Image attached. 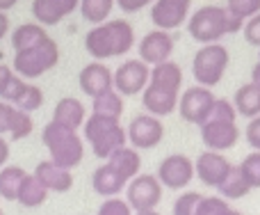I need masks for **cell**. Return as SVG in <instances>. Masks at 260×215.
<instances>
[{
    "label": "cell",
    "mask_w": 260,
    "mask_h": 215,
    "mask_svg": "<svg viewBox=\"0 0 260 215\" xmlns=\"http://www.w3.org/2000/svg\"><path fill=\"white\" fill-rule=\"evenodd\" d=\"M180 85H183V69L178 62L169 60V62L155 64L151 69L146 90L142 92V105L153 117L171 115L178 108Z\"/></svg>",
    "instance_id": "6da1fadb"
},
{
    "label": "cell",
    "mask_w": 260,
    "mask_h": 215,
    "mask_svg": "<svg viewBox=\"0 0 260 215\" xmlns=\"http://www.w3.org/2000/svg\"><path fill=\"white\" fill-rule=\"evenodd\" d=\"M135 46V30L126 18H112L94 25L85 37V48L96 62L126 55Z\"/></svg>",
    "instance_id": "7a4b0ae2"
},
{
    "label": "cell",
    "mask_w": 260,
    "mask_h": 215,
    "mask_svg": "<svg viewBox=\"0 0 260 215\" xmlns=\"http://www.w3.org/2000/svg\"><path fill=\"white\" fill-rule=\"evenodd\" d=\"M244 28V21L235 18L226 7L219 5H203L189 16L187 30L189 37L199 44H219V39H224L226 35L240 32Z\"/></svg>",
    "instance_id": "3957f363"
},
{
    "label": "cell",
    "mask_w": 260,
    "mask_h": 215,
    "mask_svg": "<svg viewBox=\"0 0 260 215\" xmlns=\"http://www.w3.org/2000/svg\"><path fill=\"white\" fill-rule=\"evenodd\" d=\"M41 142L48 149L50 163H55L57 167H64V170L78 167L82 163V158H85V144H82L78 130H71L62 124H55L53 119L41 130Z\"/></svg>",
    "instance_id": "277c9868"
},
{
    "label": "cell",
    "mask_w": 260,
    "mask_h": 215,
    "mask_svg": "<svg viewBox=\"0 0 260 215\" xmlns=\"http://www.w3.org/2000/svg\"><path fill=\"white\" fill-rule=\"evenodd\" d=\"M82 130H85V140L91 144V151L99 158H105V160L117 149L126 147L128 142L126 128H121L119 119H112V117L91 115L89 119H85Z\"/></svg>",
    "instance_id": "5b68a950"
},
{
    "label": "cell",
    "mask_w": 260,
    "mask_h": 215,
    "mask_svg": "<svg viewBox=\"0 0 260 215\" xmlns=\"http://www.w3.org/2000/svg\"><path fill=\"white\" fill-rule=\"evenodd\" d=\"M59 62V46L53 37H46L44 41L30 46V48L16 50L14 55V73H18L21 78H39L46 71L55 69Z\"/></svg>",
    "instance_id": "8992f818"
},
{
    "label": "cell",
    "mask_w": 260,
    "mask_h": 215,
    "mask_svg": "<svg viewBox=\"0 0 260 215\" xmlns=\"http://www.w3.org/2000/svg\"><path fill=\"white\" fill-rule=\"evenodd\" d=\"M231 62V53L221 44H206L192 60V76L201 87H215L221 83Z\"/></svg>",
    "instance_id": "52a82bcc"
},
{
    "label": "cell",
    "mask_w": 260,
    "mask_h": 215,
    "mask_svg": "<svg viewBox=\"0 0 260 215\" xmlns=\"http://www.w3.org/2000/svg\"><path fill=\"white\" fill-rule=\"evenodd\" d=\"M215 101H217V96L212 94L208 87H201V85L189 87V90H185L183 94H180L178 112L185 121H189V124L203 126L208 119H210V112H212V108H215Z\"/></svg>",
    "instance_id": "ba28073f"
},
{
    "label": "cell",
    "mask_w": 260,
    "mask_h": 215,
    "mask_svg": "<svg viewBox=\"0 0 260 215\" xmlns=\"http://www.w3.org/2000/svg\"><path fill=\"white\" fill-rule=\"evenodd\" d=\"M126 197H128L126 199L128 206L135 213L153 211L162 202V183L153 174H137L126 185Z\"/></svg>",
    "instance_id": "9c48e42d"
},
{
    "label": "cell",
    "mask_w": 260,
    "mask_h": 215,
    "mask_svg": "<svg viewBox=\"0 0 260 215\" xmlns=\"http://www.w3.org/2000/svg\"><path fill=\"white\" fill-rule=\"evenodd\" d=\"M112 73H114V90L121 96H135L146 90L148 78H151V67L137 58V60H126Z\"/></svg>",
    "instance_id": "30bf717a"
},
{
    "label": "cell",
    "mask_w": 260,
    "mask_h": 215,
    "mask_svg": "<svg viewBox=\"0 0 260 215\" xmlns=\"http://www.w3.org/2000/svg\"><path fill=\"white\" fill-rule=\"evenodd\" d=\"M157 181L165 188L171 190H183L189 185V181L194 179V163L189 160L185 153H171L157 167Z\"/></svg>",
    "instance_id": "8fae6325"
},
{
    "label": "cell",
    "mask_w": 260,
    "mask_h": 215,
    "mask_svg": "<svg viewBox=\"0 0 260 215\" xmlns=\"http://www.w3.org/2000/svg\"><path fill=\"white\" fill-rule=\"evenodd\" d=\"M126 135H128V142L133 144V149H153L162 142L165 126H162L160 117H153L148 112H144V115L133 117Z\"/></svg>",
    "instance_id": "7c38bea8"
},
{
    "label": "cell",
    "mask_w": 260,
    "mask_h": 215,
    "mask_svg": "<svg viewBox=\"0 0 260 215\" xmlns=\"http://www.w3.org/2000/svg\"><path fill=\"white\" fill-rule=\"evenodd\" d=\"M192 0H155L151 5V21L155 30H176L189 16Z\"/></svg>",
    "instance_id": "4fadbf2b"
},
{
    "label": "cell",
    "mask_w": 260,
    "mask_h": 215,
    "mask_svg": "<svg viewBox=\"0 0 260 215\" xmlns=\"http://www.w3.org/2000/svg\"><path fill=\"white\" fill-rule=\"evenodd\" d=\"M139 60L146 62L148 67H155V64L169 62L171 53H174V39H171L169 32L165 30H151L139 39Z\"/></svg>",
    "instance_id": "5bb4252c"
},
{
    "label": "cell",
    "mask_w": 260,
    "mask_h": 215,
    "mask_svg": "<svg viewBox=\"0 0 260 215\" xmlns=\"http://www.w3.org/2000/svg\"><path fill=\"white\" fill-rule=\"evenodd\" d=\"M201 140L208 147V151H226L233 149L240 140V128L235 121H219V119H208L201 126Z\"/></svg>",
    "instance_id": "9a60e30c"
},
{
    "label": "cell",
    "mask_w": 260,
    "mask_h": 215,
    "mask_svg": "<svg viewBox=\"0 0 260 215\" xmlns=\"http://www.w3.org/2000/svg\"><path fill=\"white\" fill-rule=\"evenodd\" d=\"M231 163L221 156L219 151H203L194 163V174L199 176L203 185L208 188H219V183L226 179V174L231 172Z\"/></svg>",
    "instance_id": "2e32d148"
},
{
    "label": "cell",
    "mask_w": 260,
    "mask_h": 215,
    "mask_svg": "<svg viewBox=\"0 0 260 215\" xmlns=\"http://www.w3.org/2000/svg\"><path fill=\"white\" fill-rule=\"evenodd\" d=\"M78 83H80V90L85 92L87 96L96 99V96L105 94V92L114 90V73L105 67L103 62H89L87 67H82L80 76H78Z\"/></svg>",
    "instance_id": "e0dca14e"
},
{
    "label": "cell",
    "mask_w": 260,
    "mask_h": 215,
    "mask_svg": "<svg viewBox=\"0 0 260 215\" xmlns=\"http://www.w3.org/2000/svg\"><path fill=\"white\" fill-rule=\"evenodd\" d=\"M80 7V0H32V14L39 25H57Z\"/></svg>",
    "instance_id": "ac0fdd59"
},
{
    "label": "cell",
    "mask_w": 260,
    "mask_h": 215,
    "mask_svg": "<svg viewBox=\"0 0 260 215\" xmlns=\"http://www.w3.org/2000/svg\"><path fill=\"white\" fill-rule=\"evenodd\" d=\"M35 176L41 181L48 193H69L73 188V176L71 170H64V167H57L50 160H41L39 165L35 167Z\"/></svg>",
    "instance_id": "d6986e66"
},
{
    "label": "cell",
    "mask_w": 260,
    "mask_h": 215,
    "mask_svg": "<svg viewBox=\"0 0 260 215\" xmlns=\"http://www.w3.org/2000/svg\"><path fill=\"white\" fill-rule=\"evenodd\" d=\"M128 185V179H123L112 165H101L99 170L91 174V188L101 197H117L123 188Z\"/></svg>",
    "instance_id": "ffe728a7"
},
{
    "label": "cell",
    "mask_w": 260,
    "mask_h": 215,
    "mask_svg": "<svg viewBox=\"0 0 260 215\" xmlns=\"http://www.w3.org/2000/svg\"><path fill=\"white\" fill-rule=\"evenodd\" d=\"M85 119H87L85 105H82L78 99H73V96H64V99H59L57 105H55V110H53L55 124H62L71 130L80 128V126L85 124Z\"/></svg>",
    "instance_id": "44dd1931"
},
{
    "label": "cell",
    "mask_w": 260,
    "mask_h": 215,
    "mask_svg": "<svg viewBox=\"0 0 260 215\" xmlns=\"http://www.w3.org/2000/svg\"><path fill=\"white\" fill-rule=\"evenodd\" d=\"M233 105L240 117H247V119L258 117L260 115V85H256V83L240 85L233 96Z\"/></svg>",
    "instance_id": "7402d4cb"
},
{
    "label": "cell",
    "mask_w": 260,
    "mask_h": 215,
    "mask_svg": "<svg viewBox=\"0 0 260 215\" xmlns=\"http://www.w3.org/2000/svg\"><path fill=\"white\" fill-rule=\"evenodd\" d=\"M108 165H112L123 179H135L142 170V158H139L137 149L133 147H121L108 158Z\"/></svg>",
    "instance_id": "603a6c76"
},
{
    "label": "cell",
    "mask_w": 260,
    "mask_h": 215,
    "mask_svg": "<svg viewBox=\"0 0 260 215\" xmlns=\"http://www.w3.org/2000/svg\"><path fill=\"white\" fill-rule=\"evenodd\" d=\"M48 199V190L41 185V181L35 174H25V179L21 181V188H18L16 202L25 208H37Z\"/></svg>",
    "instance_id": "cb8c5ba5"
},
{
    "label": "cell",
    "mask_w": 260,
    "mask_h": 215,
    "mask_svg": "<svg viewBox=\"0 0 260 215\" xmlns=\"http://www.w3.org/2000/svg\"><path fill=\"white\" fill-rule=\"evenodd\" d=\"M25 87H27V83L18 73H14L12 67L0 64V101H7V103L14 105L23 96Z\"/></svg>",
    "instance_id": "d4e9b609"
},
{
    "label": "cell",
    "mask_w": 260,
    "mask_h": 215,
    "mask_svg": "<svg viewBox=\"0 0 260 215\" xmlns=\"http://www.w3.org/2000/svg\"><path fill=\"white\" fill-rule=\"evenodd\" d=\"M217 190H219V197H224V199H242V197H247L251 188H249V183H247V179H244L240 165H233Z\"/></svg>",
    "instance_id": "484cf974"
},
{
    "label": "cell",
    "mask_w": 260,
    "mask_h": 215,
    "mask_svg": "<svg viewBox=\"0 0 260 215\" xmlns=\"http://www.w3.org/2000/svg\"><path fill=\"white\" fill-rule=\"evenodd\" d=\"M46 37H48V32L39 23H21L12 32V46H14V50H23V48H30V46L44 41Z\"/></svg>",
    "instance_id": "4316f807"
},
{
    "label": "cell",
    "mask_w": 260,
    "mask_h": 215,
    "mask_svg": "<svg viewBox=\"0 0 260 215\" xmlns=\"http://www.w3.org/2000/svg\"><path fill=\"white\" fill-rule=\"evenodd\" d=\"M123 96L117 90H110L105 94L91 99V115H103V117H112V119H121L123 115Z\"/></svg>",
    "instance_id": "83f0119b"
},
{
    "label": "cell",
    "mask_w": 260,
    "mask_h": 215,
    "mask_svg": "<svg viewBox=\"0 0 260 215\" xmlns=\"http://www.w3.org/2000/svg\"><path fill=\"white\" fill-rule=\"evenodd\" d=\"M27 172L18 165H5L0 170V197L7 199V202H16L18 188H21V181L25 179Z\"/></svg>",
    "instance_id": "f1b7e54d"
},
{
    "label": "cell",
    "mask_w": 260,
    "mask_h": 215,
    "mask_svg": "<svg viewBox=\"0 0 260 215\" xmlns=\"http://www.w3.org/2000/svg\"><path fill=\"white\" fill-rule=\"evenodd\" d=\"M114 0H80V14L85 21L101 25L108 21V16L112 14Z\"/></svg>",
    "instance_id": "f546056e"
},
{
    "label": "cell",
    "mask_w": 260,
    "mask_h": 215,
    "mask_svg": "<svg viewBox=\"0 0 260 215\" xmlns=\"http://www.w3.org/2000/svg\"><path fill=\"white\" fill-rule=\"evenodd\" d=\"M41 105H44V92H41L37 85H30V83H27L23 96L14 103V108H18V110H23V112H30V115L39 110Z\"/></svg>",
    "instance_id": "4dcf8cb0"
},
{
    "label": "cell",
    "mask_w": 260,
    "mask_h": 215,
    "mask_svg": "<svg viewBox=\"0 0 260 215\" xmlns=\"http://www.w3.org/2000/svg\"><path fill=\"white\" fill-rule=\"evenodd\" d=\"M240 170H242L249 188H260V151L244 156V160L240 163Z\"/></svg>",
    "instance_id": "1f68e13d"
},
{
    "label": "cell",
    "mask_w": 260,
    "mask_h": 215,
    "mask_svg": "<svg viewBox=\"0 0 260 215\" xmlns=\"http://www.w3.org/2000/svg\"><path fill=\"white\" fill-rule=\"evenodd\" d=\"M226 9L235 18L244 21V18H251L260 12V0H226Z\"/></svg>",
    "instance_id": "d6a6232c"
},
{
    "label": "cell",
    "mask_w": 260,
    "mask_h": 215,
    "mask_svg": "<svg viewBox=\"0 0 260 215\" xmlns=\"http://www.w3.org/2000/svg\"><path fill=\"white\" fill-rule=\"evenodd\" d=\"M32 128H35V124H32L30 112H23V110H18V108H16V112H14V119H12V128H9V135H12V140L27 138V135L32 133Z\"/></svg>",
    "instance_id": "836d02e7"
},
{
    "label": "cell",
    "mask_w": 260,
    "mask_h": 215,
    "mask_svg": "<svg viewBox=\"0 0 260 215\" xmlns=\"http://www.w3.org/2000/svg\"><path fill=\"white\" fill-rule=\"evenodd\" d=\"M201 197V193H183L174 202V215H197V206Z\"/></svg>",
    "instance_id": "e575fe53"
},
{
    "label": "cell",
    "mask_w": 260,
    "mask_h": 215,
    "mask_svg": "<svg viewBox=\"0 0 260 215\" xmlns=\"http://www.w3.org/2000/svg\"><path fill=\"white\" fill-rule=\"evenodd\" d=\"M96 215H133V208L128 206L126 199L108 197V199H105V202L99 206Z\"/></svg>",
    "instance_id": "d590c367"
},
{
    "label": "cell",
    "mask_w": 260,
    "mask_h": 215,
    "mask_svg": "<svg viewBox=\"0 0 260 215\" xmlns=\"http://www.w3.org/2000/svg\"><path fill=\"white\" fill-rule=\"evenodd\" d=\"M226 208L231 206L226 204L224 197H201L197 206V215H221Z\"/></svg>",
    "instance_id": "8d00e7d4"
},
{
    "label": "cell",
    "mask_w": 260,
    "mask_h": 215,
    "mask_svg": "<svg viewBox=\"0 0 260 215\" xmlns=\"http://www.w3.org/2000/svg\"><path fill=\"white\" fill-rule=\"evenodd\" d=\"M210 119H219V121H235L238 119V112H235V105L226 99H217L215 108L210 112Z\"/></svg>",
    "instance_id": "74e56055"
},
{
    "label": "cell",
    "mask_w": 260,
    "mask_h": 215,
    "mask_svg": "<svg viewBox=\"0 0 260 215\" xmlns=\"http://www.w3.org/2000/svg\"><path fill=\"white\" fill-rule=\"evenodd\" d=\"M244 39L249 41L251 46H258L260 48V12L256 14V16L247 18V23H244Z\"/></svg>",
    "instance_id": "f35d334b"
},
{
    "label": "cell",
    "mask_w": 260,
    "mask_h": 215,
    "mask_svg": "<svg viewBox=\"0 0 260 215\" xmlns=\"http://www.w3.org/2000/svg\"><path fill=\"white\" fill-rule=\"evenodd\" d=\"M244 138H247V142L253 147V151H260V115L253 117V119H249L247 130H244Z\"/></svg>",
    "instance_id": "ab89813d"
},
{
    "label": "cell",
    "mask_w": 260,
    "mask_h": 215,
    "mask_svg": "<svg viewBox=\"0 0 260 215\" xmlns=\"http://www.w3.org/2000/svg\"><path fill=\"white\" fill-rule=\"evenodd\" d=\"M14 112H16V108H14L12 103L0 101V135L9 133V128H12V119H14Z\"/></svg>",
    "instance_id": "60d3db41"
},
{
    "label": "cell",
    "mask_w": 260,
    "mask_h": 215,
    "mask_svg": "<svg viewBox=\"0 0 260 215\" xmlns=\"http://www.w3.org/2000/svg\"><path fill=\"white\" fill-rule=\"evenodd\" d=\"M114 3L119 5V9H121V12L135 14V12H139V9H144V7H148V5H153L155 0H114Z\"/></svg>",
    "instance_id": "b9f144b4"
},
{
    "label": "cell",
    "mask_w": 260,
    "mask_h": 215,
    "mask_svg": "<svg viewBox=\"0 0 260 215\" xmlns=\"http://www.w3.org/2000/svg\"><path fill=\"white\" fill-rule=\"evenodd\" d=\"M9 160V144L3 140V135H0V170L5 167V163Z\"/></svg>",
    "instance_id": "7bdbcfd3"
},
{
    "label": "cell",
    "mask_w": 260,
    "mask_h": 215,
    "mask_svg": "<svg viewBox=\"0 0 260 215\" xmlns=\"http://www.w3.org/2000/svg\"><path fill=\"white\" fill-rule=\"evenodd\" d=\"M9 32V18L5 12H0V41L5 39V35Z\"/></svg>",
    "instance_id": "ee69618b"
},
{
    "label": "cell",
    "mask_w": 260,
    "mask_h": 215,
    "mask_svg": "<svg viewBox=\"0 0 260 215\" xmlns=\"http://www.w3.org/2000/svg\"><path fill=\"white\" fill-rule=\"evenodd\" d=\"M251 83L260 85V53H258V62H256V67H253V71H251Z\"/></svg>",
    "instance_id": "f6af8a7d"
},
{
    "label": "cell",
    "mask_w": 260,
    "mask_h": 215,
    "mask_svg": "<svg viewBox=\"0 0 260 215\" xmlns=\"http://www.w3.org/2000/svg\"><path fill=\"white\" fill-rule=\"evenodd\" d=\"M16 5H18V0H0V12H9Z\"/></svg>",
    "instance_id": "bcb514c9"
},
{
    "label": "cell",
    "mask_w": 260,
    "mask_h": 215,
    "mask_svg": "<svg viewBox=\"0 0 260 215\" xmlns=\"http://www.w3.org/2000/svg\"><path fill=\"white\" fill-rule=\"evenodd\" d=\"M135 215H160V213H157V211H155V208H153V211H137V213H135Z\"/></svg>",
    "instance_id": "7dc6e473"
},
{
    "label": "cell",
    "mask_w": 260,
    "mask_h": 215,
    "mask_svg": "<svg viewBox=\"0 0 260 215\" xmlns=\"http://www.w3.org/2000/svg\"><path fill=\"white\" fill-rule=\"evenodd\" d=\"M221 215H242V213H240V211H235V208H226V211L221 213Z\"/></svg>",
    "instance_id": "c3c4849f"
},
{
    "label": "cell",
    "mask_w": 260,
    "mask_h": 215,
    "mask_svg": "<svg viewBox=\"0 0 260 215\" xmlns=\"http://www.w3.org/2000/svg\"><path fill=\"white\" fill-rule=\"evenodd\" d=\"M0 215H3V211H0Z\"/></svg>",
    "instance_id": "681fc988"
}]
</instances>
